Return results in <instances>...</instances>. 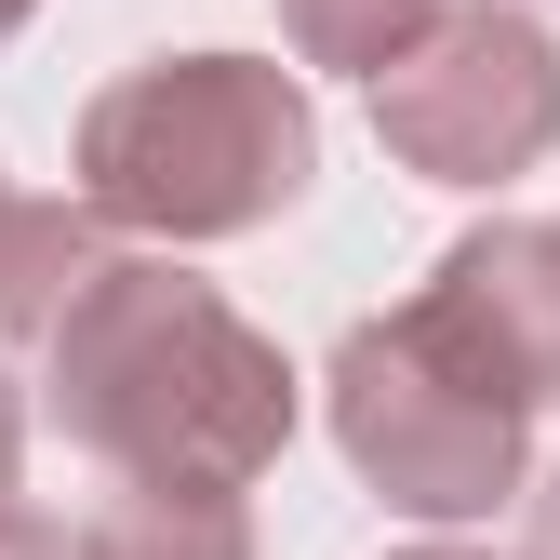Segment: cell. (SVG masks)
I'll use <instances>...</instances> for the list:
<instances>
[{"mask_svg": "<svg viewBox=\"0 0 560 560\" xmlns=\"http://www.w3.org/2000/svg\"><path fill=\"white\" fill-rule=\"evenodd\" d=\"M40 413L107 480H267L294 441V361L174 254H107L40 334Z\"/></svg>", "mask_w": 560, "mask_h": 560, "instance_id": "1", "label": "cell"}, {"mask_svg": "<svg viewBox=\"0 0 560 560\" xmlns=\"http://www.w3.org/2000/svg\"><path fill=\"white\" fill-rule=\"evenodd\" d=\"M320 174V107L267 54H148L81 107V200L148 241H241Z\"/></svg>", "mask_w": 560, "mask_h": 560, "instance_id": "2", "label": "cell"}, {"mask_svg": "<svg viewBox=\"0 0 560 560\" xmlns=\"http://www.w3.org/2000/svg\"><path fill=\"white\" fill-rule=\"evenodd\" d=\"M334 441L413 521H494L508 494H534V400L480 361V347L413 294L387 320H347L334 347Z\"/></svg>", "mask_w": 560, "mask_h": 560, "instance_id": "3", "label": "cell"}, {"mask_svg": "<svg viewBox=\"0 0 560 560\" xmlns=\"http://www.w3.org/2000/svg\"><path fill=\"white\" fill-rule=\"evenodd\" d=\"M374 133L428 187H508L560 148V40L508 0H441L387 67H374Z\"/></svg>", "mask_w": 560, "mask_h": 560, "instance_id": "4", "label": "cell"}, {"mask_svg": "<svg viewBox=\"0 0 560 560\" xmlns=\"http://www.w3.org/2000/svg\"><path fill=\"white\" fill-rule=\"evenodd\" d=\"M428 307H441L534 413L560 400V228H534V214L467 228V241L428 267Z\"/></svg>", "mask_w": 560, "mask_h": 560, "instance_id": "5", "label": "cell"}, {"mask_svg": "<svg viewBox=\"0 0 560 560\" xmlns=\"http://www.w3.org/2000/svg\"><path fill=\"white\" fill-rule=\"evenodd\" d=\"M94 267H107V214L94 200H14L0 187V347H40Z\"/></svg>", "mask_w": 560, "mask_h": 560, "instance_id": "6", "label": "cell"}, {"mask_svg": "<svg viewBox=\"0 0 560 560\" xmlns=\"http://www.w3.org/2000/svg\"><path fill=\"white\" fill-rule=\"evenodd\" d=\"M81 534L94 560H254L241 480H107V508Z\"/></svg>", "mask_w": 560, "mask_h": 560, "instance_id": "7", "label": "cell"}, {"mask_svg": "<svg viewBox=\"0 0 560 560\" xmlns=\"http://www.w3.org/2000/svg\"><path fill=\"white\" fill-rule=\"evenodd\" d=\"M441 0H280V27H294V54L307 67H347V81H374V67L428 27Z\"/></svg>", "mask_w": 560, "mask_h": 560, "instance_id": "8", "label": "cell"}, {"mask_svg": "<svg viewBox=\"0 0 560 560\" xmlns=\"http://www.w3.org/2000/svg\"><path fill=\"white\" fill-rule=\"evenodd\" d=\"M0 560H94L81 521H40V508H0Z\"/></svg>", "mask_w": 560, "mask_h": 560, "instance_id": "9", "label": "cell"}, {"mask_svg": "<svg viewBox=\"0 0 560 560\" xmlns=\"http://www.w3.org/2000/svg\"><path fill=\"white\" fill-rule=\"evenodd\" d=\"M14 454H27V400H14V374H0V508H14Z\"/></svg>", "mask_w": 560, "mask_h": 560, "instance_id": "10", "label": "cell"}, {"mask_svg": "<svg viewBox=\"0 0 560 560\" xmlns=\"http://www.w3.org/2000/svg\"><path fill=\"white\" fill-rule=\"evenodd\" d=\"M534 560H560V480L534 494Z\"/></svg>", "mask_w": 560, "mask_h": 560, "instance_id": "11", "label": "cell"}, {"mask_svg": "<svg viewBox=\"0 0 560 560\" xmlns=\"http://www.w3.org/2000/svg\"><path fill=\"white\" fill-rule=\"evenodd\" d=\"M400 560H494V547H400Z\"/></svg>", "mask_w": 560, "mask_h": 560, "instance_id": "12", "label": "cell"}, {"mask_svg": "<svg viewBox=\"0 0 560 560\" xmlns=\"http://www.w3.org/2000/svg\"><path fill=\"white\" fill-rule=\"evenodd\" d=\"M27 14H40V0H0V40H14V27H27Z\"/></svg>", "mask_w": 560, "mask_h": 560, "instance_id": "13", "label": "cell"}]
</instances>
